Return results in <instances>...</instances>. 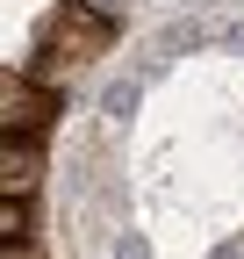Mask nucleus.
Instances as JSON below:
<instances>
[{
  "instance_id": "f257e3e1",
  "label": "nucleus",
  "mask_w": 244,
  "mask_h": 259,
  "mask_svg": "<svg viewBox=\"0 0 244 259\" xmlns=\"http://www.w3.org/2000/svg\"><path fill=\"white\" fill-rule=\"evenodd\" d=\"M108 36H115V22H108V15H86L79 0H72V8H57V15L43 22V51H36V58H50V65H86V58L108 51Z\"/></svg>"
},
{
  "instance_id": "7ed1b4c3",
  "label": "nucleus",
  "mask_w": 244,
  "mask_h": 259,
  "mask_svg": "<svg viewBox=\"0 0 244 259\" xmlns=\"http://www.w3.org/2000/svg\"><path fill=\"white\" fill-rule=\"evenodd\" d=\"M36 180H43V151L22 144V137H8V144H0V194H8V202H22Z\"/></svg>"
},
{
  "instance_id": "39448f33",
  "label": "nucleus",
  "mask_w": 244,
  "mask_h": 259,
  "mask_svg": "<svg viewBox=\"0 0 244 259\" xmlns=\"http://www.w3.org/2000/svg\"><path fill=\"white\" fill-rule=\"evenodd\" d=\"M0 259H36V252H29V245H0Z\"/></svg>"
},
{
  "instance_id": "f03ea898",
  "label": "nucleus",
  "mask_w": 244,
  "mask_h": 259,
  "mask_svg": "<svg viewBox=\"0 0 244 259\" xmlns=\"http://www.w3.org/2000/svg\"><path fill=\"white\" fill-rule=\"evenodd\" d=\"M43 122H50V94H43L36 79L8 72V79H0V130H8V137H22V144H36Z\"/></svg>"
},
{
  "instance_id": "20e7f679",
  "label": "nucleus",
  "mask_w": 244,
  "mask_h": 259,
  "mask_svg": "<svg viewBox=\"0 0 244 259\" xmlns=\"http://www.w3.org/2000/svg\"><path fill=\"white\" fill-rule=\"evenodd\" d=\"M0 238L22 245V202H0Z\"/></svg>"
}]
</instances>
